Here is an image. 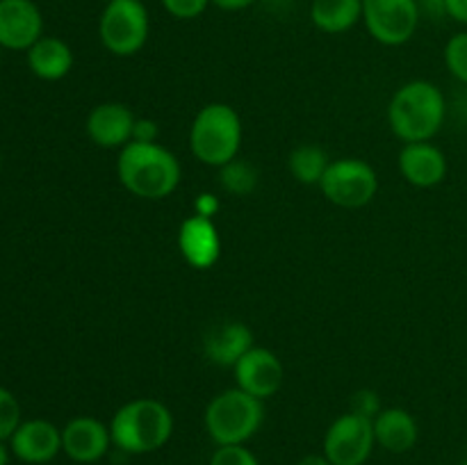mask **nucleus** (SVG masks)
Wrapping results in <instances>:
<instances>
[{"label":"nucleus","instance_id":"obj_19","mask_svg":"<svg viewBox=\"0 0 467 465\" xmlns=\"http://www.w3.org/2000/svg\"><path fill=\"white\" fill-rule=\"evenodd\" d=\"M27 67L41 80H62L73 67L71 46L57 36H41L27 50Z\"/></svg>","mask_w":467,"mask_h":465},{"label":"nucleus","instance_id":"obj_21","mask_svg":"<svg viewBox=\"0 0 467 465\" xmlns=\"http://www.w3.org/2000/svg\"><path fill=\"white\" fill-rule=\"evenodd\" d=\"M287 164H290L292 176L299 182H304V185H319L331 160H328L327 150L322 146L301 144L292 150Z\"/></svg>","mask_w":467,"mask_h":465},{"label":"nucleus","instance_id":"obj_27","mask_svg":"<svg viewBox=\"0 0 467 465\" xmlns=\"http://www.w3.org/2000/svg\"><path fill=\"white\" fill-rule=\"evenodd\" d=\"M381 410V399L374 390H358L351 397V413L360 415V418L374 419Z\"/></svg>","mask_w":467,"mask_h":465},{"label":"nucleus","instance_id":"obj_8","mask_svg":"<svg viewBox=\"0 0 467 465\" xmlns=\"http://www.w3.org/2000/svg\"><path fill=\"white\" fill-rule=\"evenodd\" d=\"M363 21L369 35L383 46L413 39L420 23L418 0H363Z\"/></svg>","mask_w":467,"mask_h":465},{"label":"nucleus","instance_id":"obj_17","mask_svg":"<svg viewBox=\"0 0 467 465\" xmlns=\"http://www.w3.org/2000/svg\"><path fill=\"white\" fill-rule=\"evenodd\" d=\"M251 349H254V333L242 322L219 324L203 340L205 358L219 367H235L237 360Z\"/></svg>","mask_w":467,"mask_h":465},{"label":"nucleus","instance_id":"obj_32","mask_svg":"<svg viewBox=\"0 0 467 465\" xmlns=\"http://www.w3.org/2000/svg\"><path fill=\"white\" fill-rule=\"evenodd\" d=\"M296 465H333V463L324 454H308L304 456Z\"/></svg>","mask_w":467,"mask_h":465},{"label":"nucleus","instance_id":"obj_23","mask_svg":"<svg viewBox=\"0 0 467 465\" xmlns=\"http://www.w3.org/2000/svg\"><path fill=\"white\" fill-rule=\"evenodd\" d=\"M447 71L467 85V32H459L451 36L445 46Z\"/></svg>","mask_w":467,"mask_h":465},{"label":"nucleus","instance_id":"obj_12","mask_svg":"<svg viewBox=\"0 0 467 465\" xmlns=\"http://www.w3.org/2000/svg\"><path fill=\"white\" fill-rule=\"evenodd\" d=\"M112 445V433L96 418L71 419L62 429V451L76 463H96L108 454Z\"/></svg>","mask_w":467,"mask_h":465},{"label":"nucleus","instance_id":"obj_22","mask_svg":"<svg viewBox=\"0 0 467 465\" xmlns=\"http://www.w3.org/2000/svg\"><path fill=\"white\" fill-rule=\"evenodd\" d=\"M222 187L228 191V194H235V196H246L255 190L258 185V171L251 167L246 160H231L228 164H223L222 173Z\"/></svg>","mask_w":467,"mask_h":465},{"label":"nucleus","instance_id":"obj_11","mask_svg":"<svg viewBox=\"0 0 467 465\" xmlns=\"http://www.w3.org/2000/svg\"><path fill=\"white\" fill-rule=\"evenodd\" d=\"M44 32V16L32 0H0V46L30 50Z\"/></svg>","mask_w":467,"mask_h":465},{"label":"nucleus","instance_id":"obj_3","mask_svg":"<svg viewBox=\"0 0 467 465\" xmlns=\"http://www.w3.org/2000/svg\"><path fill=\"white\" fill-rule=\"evenodd\" d=\"M112 445L126 454H150L169 442L173 415L162 401L141 397L123 404L109 422Z\"/></svg>","mask_w":467,"mask_h":465},{"label":"nucleus","instance_id":"obj_24","mask_svg":"<svg viewBox=\"0 0 467 465\" xmlns=\"http://www.w3.org/2000/svg\"><path fill=\"white\" fill-rule=\"evenodd\" d=\"M21 424V406L16 397L0 386V440H9Z\"/></svg>","mask_w":467,"mask_h":465},{"label":"nucleus","instance_id":"obj_28","mask_svg":"<svg viewBox=\"0 0 467 465\" xmlns=\"http://www.w3.org/2000/svg\"><path fill=\"white\" fill-rule=\"evenodd\" d=\"M160 135V128L153 119H137L135 130H132V141H146V144H155Z\"/></svg>","mask_w":467,"mask_h":465},{"label":"nucleus","instance_id":"obj_30","mask_svg":"<svg viewBox=\"0 0 467 465\" xmlns=\"http://www.w3.org/2000/svg\"><path fill=\"white\" fill-rule=\"evenodd\" d=\"M445 9L447 16L467 26V0H445Z\"/></svg>","mask_w":467,"mask_h":465},{"label":"nucleus","instance_id":"obj_15","mask_svg":"<svg viewBox=\"0 0 467 465\" xmlns=\"http://www.w3.org/2000/svg\"><path fill=\"white\" fill-rule=\"evenodd\" d=\"M135 121L123 103H100L87 117V135L100 149H123L132 141Z\"/></svg>","mask_w":467,"mask_h":465},{"label":"nucleus","instance_id":"obj_7","mask_svg":"<svg viewBox=\"0 0 467 465\" xmlns=\"http://www.w3.org/2000/svg\"><path fill=\"white\" fill-rule=\"evenodd\" d=\"M319 190L331 203L356 210L368 205L377 196L379 178L377 171L363 160L345 158L328 164L327 173L319 181Z\"/></svg>","mask_w":467,"mask_h":465},{"label":"nucleus","instance_id":"obj_5","mask_svg":"<svg viewBox=\"0 0 467 465\" xmlns=\"http://www.w3.org/2000/svg\"><path fill=\"white\" fill-rule=\"evenodd\" d=\"M263 419V399L240 388L219 392L205 408V429L217 445H244L258 433Z\"/></svg>","mask_w":467,"mask_h":465},{"label":"nucleus","instance_id":"obj_18","mask_svg":"<svg viewBox=\"0 0 467 465\" xmlns=\"http://www.w3.org/2000/svg\"><path fill=\"white\" fill-rule=\"evenodd\" d=\"M372 424L377 445H381L390 454H404V451L413 450L418 442V422L409 410L383 408L372 419Z\"/></svg>","mask_w":467,"mask_h":465},{"label":"nucleus","instance_id":"obj_13","mask_svg":"<svg viewBox=\"0 0 467 465\" xmlns=\"http://www.w3.org/2000/svg\"><path fill=\"white\" fill-rule=\"evenodd\" d=\"M9 445L14 456L23 463H48L62 451V431L48 419H27L18 424L9 438Z\"/></svg>","mask_w":467,"mask_h":465},{"label":"nucleus","instance_id":"obj_29","mask_svg":"<svg viewBox=\"0 0 467 465\" xmlns=\"http://www.w3.org/2000/svg\"><path fill=\"white\" fill-rule=\"evenodd\" d=\"M194 210H196L194 214H201V217L213 219L214 214H217V210H219V199L214 194H210V191H203V194L196 196Z\"/></svg>","mask_w":467,"mask_h":465},{"label":"nucleus","instance_id":"obj_31","mask_svg":"<svg viewBox=\"0 0 467 465\" xmlns=\"http://www.w3.org/2000/svg\"><path fill=\"white\" fill-rule=\"evenodd\" d=\"M214 7L223 9V12H242V9L251 7L255 0H210Z\"/></svg>","mask_w":467,"mask_h":465},{"label":"nucleus","instance_id":"obj_4","mask_svg":"<svg viewBox=\"0 0 467 465\" xmlns=\"http://www.w3.org/2000/svg\"><path fill=\"white\" fill-rule=\"evenodd\" d=\"M242 146L240 114L226 103H210L194 117L190 128V149L208 167L228 164Z\"/></svg>","mask_w":467,"mask_h":465},{"label":"nucleus","instance_id":"obj_14","mask_svg":"<svg viewBox=\"0 0 467 465\" xmlns=\"http://www.w3.org/2000/svg\"><path fill=\"white\" fill-rule=\"evenodd\" d=\"M178 249L187 264L194 269H210L222 253V237L213 219L192 214L178 231Z\"/></svg>","mask_w":467,"mask_h":465},{"label":"nucleus","instance_id":"obj_10","mask_svg":"<svg viewBox=\"0 0 467 465\" xmlns=\"http://www.w3.org/2000/svg\"><path fill=\"white\" fill-rule=\"evenodd\" d=\"M233 369H235L237 388L254 395L255 399H267V397L276 395L283 386V377H285L278 356L265 346H254L251 351H246Z\"/></svg>","mask_w":467,"mask_h":465},{"label":"nucleus","instance_id":"obj_26","mask_svg":"<svg viewBox=\"0 0 467 465\" xmlns=\"http://www.w3.org/2000/svg\"><path fill=\"white\" fill-rule=\"evenodd\" d=\"M208 5L213 3L210 0H162V7L181 21H192V18L201 16L208 9Z\"/></svg>","mask_w":467,"mask_h":465},{"label":"nucleus","instance_id":"obj_25","mask_svg":"<svg viewBox=\"0 0 467 465\" xmlns=\"http://www.w3.org/2000/svg\"><path fill=\"white\" fill-rule=\"evenodd\" d=\"M210 465H260L254 451L244 445H217L210 456Z\"/></svg>","mask_w":467,"mask_h":465},{"label":"nucleus","instance_id":"obj_34","mask_svg":"<svg viewBox=\"0 0 467 465\" xmlns=\"http://www.w3.org/2000/svg\"><path fill=\"white\" fill-rule=\"evenodd\" d=\"M461 465H467V456H465V459H463V463H461Z\"/></svg>","mask_w":467,"mask_h":465},{"label":"nucleus","instance_id":"obj_16","mask_svg":"<svg viewBox=\"0 0 467 465\" xmlns=\"http://www.w3.org/2000/svg\"><path fill=\"white\" fill-rule=\"evenodd\" d=\"M400 171L410 185L436 187L447 176V158L431 141H413L401 149Z\"/></svg>","mask_w":467,"mask_h":465},{"label":"nucleus","instance_id":"obj_2","mask_svg":"<svg viewBox=\"0 0 467 465\" xmlns=\"http://www.w3.org/2000/svg\"><path fill=\"white\" fill-rule=\"evenodd\" d=\"M445 96L433 82L410 80L395 91L388 105L392 132L406 144L429 141L445 123Z\"/></svg>","mask_w":467,"mask_h":465},{"label":"nucleus","instance_id":"obj_33","mask_svg":"<svg viewBox=\"0 0 467 465\" xmlns=\"http://www.w3.org/2000/svg\"><path fill=\"white\" fill-rule=\"evenodd\" d=\"M9 454H7V447H5V440H0V465H7Z\"/></svg>","mask_w":467,"mask_h":465},{"label":"nucleus","instance_id":"obj_20","mask_svg":"<svg viewBox=\"0 0 467 465\" xmlns=\"http://www.w3.org/2000/svg\"><path fill=\"white\" fill-rule=\"evenodd\" d=\"M310 18L317 30L340 35L363 18V0H313Z\"/></svg>","mask_w":467,"mask_h":465},{"label":"nucleus","instance_id":"obj_6","mask_svg":"<svg viewBox=\"0 0 467 465\" xmlns=\"http://www.w3.org/2000/svg\"><path fill=\"white\" fill-rule=\"evenodd\" d=\"M149 9L141 0H108L99 18L100 44L119 57L140 53L149 41Z\"/></svg>","mask_w":467,"mask_h":465},{"label":"nucleus","instance_id":"obj_1","mask_svg":"<svg viewBox=\"0 0 467 465\" xmlns=\"http://www.w3.org/2000/svg\"><path fill=\"white\" fill-rule=\"evenodd\" d=\"M117 173L130 194L149 201L164 199L181 182V164L176 155L158 141H130L123 146L117 160Z\"/></svg>","mask_w":467,"mask_h":465},{"label":"nucleus","instance_id":"obj_9","mask_svg":"<svg viewBox=\"0 0 467 465\" xmlns=\"http://www.w3.org/2000/svg\"><path fill=\"white\" fill-rule=\"evenodd\" d=\"M374 445L377 438H374L372 419L360 418L349 410L328 427L324 436V456L333 465H363L372 454Z\"/></svg>","mask_w":467,"mask_h":465}]
</instances>
